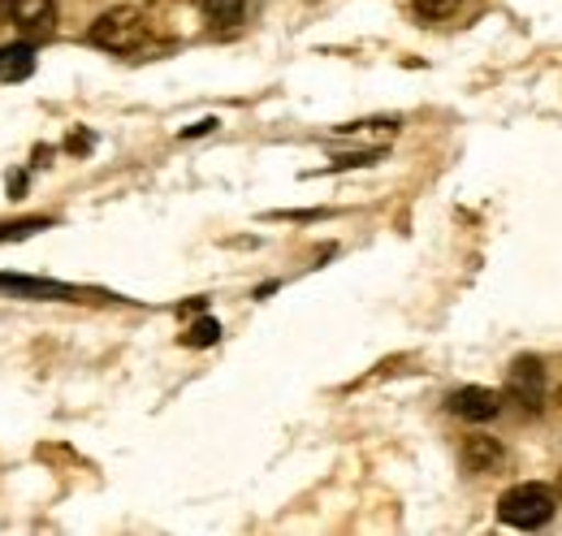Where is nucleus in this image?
<instances>
[{"label":"nucleus","mask_w":562,"mask_h":536,"mask_svg":"<svg viewBox=\"0 0 562 536\" xmlns=\"http://www.w3.org/2000/svg\"><path fill=\"white\" fill-rule=\"evenodd\" d=\"M35 74V44H0V82H22Z\"/></svg>","instance_id":"obj_6"},{"label":"nucleus","mask_w":562,"mask_h":536,"mask_svg":"<svg viewBox=\"0 0 562 536\" xmlns=\"http://www.w3.org/2000/svg\"><path fill=\"white\" fill-rule=\"evenodd\" d=\"M0 26L26 31V35H53L57 4L53 0H0Z\"/></svg>","instance_id":"obj_4"},{"label":"nucleus","mask_w":562,"mask_h":536,"mask_svg":"<svg viewBox=\"0 0 562 536\" xmlns=\"http://www.w3.org/2000/svg\"><path fill=\"white\" fill-rule=\"evenodd\" d=\"M212 126H216V122H212V118H204V122H195V126H187V131H182V138H195V134H209Z\"/></svg>","instance_id":"obj_13"},{"label":"nucleus","mask_w":562,"mask_h":536,"mask_svg":"<svg viewBox=\"0 0 562 536\" xmlns=\"http://www.w3.org/2000/svg\"><path fill=\"white\" fill-rule=\"evenodd\" d=\"M22 187H26V174H9V196H22Z\"/></svg>","instance_id":"obj_15"},{"label":"nucleus","mask_w":562,"mask_h":536,"mask_svg":"<svg viewBox=\"0 0 562 536\" xmlns=\"http://www.w3.org/2000/svg\"><path fill=\"white\" fill-rule=\"evenodd\" d=\"M554 511H559V498L546 484H515L497 498V520L506 528H524V533L546 528L554 520Z\"/></svg>","instance_id":"obj_1"},{"label":"nucleus","mask_w":562,"mask_h":536,"mask_svg":"<svg viewBox=\"0 0 562 536\" xmlns=\"http://www.w3.org/2000/svg\"><path fill=\"white\" fill-rule=\"evenodd\" d=\"M450 415H459V420H468V424H490L502 415V394L490 390V386H463V390H454L450 399Z\"/></svg>","instance_id":"obj_5"},{"label":"nucleus","mask_w":562,"mask_h":536,"mask_svg":"<svg viewBox=\"0 0 562 536\" xmlns=\"http://www.w3.org/2000/svg\"><path fill=\"white\" fill-rule=\"evenodd\" d=\"M200 9L216 26H238L243 13H247V0H200Z\"/></svg>","instance_id":"obj_9"},{"label":"nucleus","mask_w":562,"mask_h":536,"mask_svg":"<svg viewBox=\"0 0 562 536\" xmlns=\"http://www.w3.org/2000/svg\"><path fill=\"white\" fill-rule=\"evenodd\" d=\"M459 4H463V0H416V13L428 18V22H441V18H450Z\"/></svg>","instance_id":"obj_12"},{"label":"nucleus","mask_w":562,"mask_h":536,"mask_svg":"<svg viewBox=\"0 0 562 536\" xmlns=\"http://www.w3.org/2000/svg\"><path fill=\"white\" fill-rule=\"evenodd\" d=\"M221 342V321H212V316H200L187 334H182V346H195V350H204V346H216Z\"/></svg>","instance_id":"obj_10"},{"label":"nucleus","mask_w":562,"mask_h":536,"mask_svg":"<svg viewBox=\"0 0 562 536\" xmlns=\"http://www.w3.org/2000/svg\"><path fill=\"white\" fill-rule=\"evenodd\" d=\"M147 18H143L139 9H131V4H122V9H109V13H100L95 22H91V31H87V40L95 44V48H104V53H139L143 44H147Z\"/></svg>","instance_id":"obj_2"},{"label":"nucleus","mask_w":562,"mask_h":536,"mask_svg":"<svg viewBox=\"0 0 562 536\" xmlns=\"http://www.w3.org/2000/svg\"><path fill=\"white\" fill-rule=\"evenodd\" d=\"M0 290L9 294H22V299H70L74 290L61 281H40V277H9L0 272Z\"/></svg>","instance_id":"obj_7"},{"label":"nucleus","mask_w":562,"mask_h":536,"mask_svg":"<svg viewBox=\"0 0 562 536\" xmlns=\"http://www.w3.org/2000/svg\"><path fill=\"white\" fill-rule=\"evenodd\" d=\"M506 390H510L515 402H524V411H541V402H546V364L537 355H519L506 368Z\"/></svg>","instance_id":"obj_3"},{"label":"nucleus","mask_w":562,"mask_h":536,"mask_svg":"<svg viewBox=\"0 0 562 536\" xmlns=\"http://www.w3.org/2000/svg\"><path fill=\"white\" fill-rule=\"evenodd\" d=\"M53 221H44V216H26V221H4L0 225V243H18V238H31V234H40V230H48Z\"/></svg>","instance_id":"obj_11"},{"label":"nucleus","mask_w":562,"mask_h":536,"mask_svg":"<svg viewBox=\"0 0 562 536\" xmlns=\"http://www.w3.org/2000/svg\"><path fill=\"white\" fill-rule=\"evenodd\" d=\"M66 147H70V152H87V147H91V134H70Z\"/></svg>","instance_id":"obj_14"},{"label":"nucleus","mask_w":562,"mask_h":536,"mask_svg":"<svg viewBox=\"0 0 562 536\" xmlns=\"http://www.w3.org/2000/svg\"><path fill=\"white\" fill-rule=\"evenodd\" d=\"M463 464L472 471H493L502 464V446L493 437H468L463 442Z\"/></svg>","instance_id":"obj_8"}]
</instances>
